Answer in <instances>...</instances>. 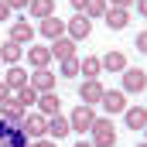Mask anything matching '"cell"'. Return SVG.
<instances>
[{"mask_svg":"<svg viewBox=\"0 0 147 147\" xmlns=\"http://www.w3.org/2000/svg\"><path fill=\"white\" fill-rule=\"evenodd\" d=\"M137 3V10H140V17H147V0H134Z\"/></svg>","mask_w":147,"mask_h":147,"instance_id":"obj_32","label":"cell"},{"mask_svg":"<svg viewBox=\"0 0 147 147\" xmlns=\"http://www.w3.org/2000/svg\"><path fill=\"white\" fill-rule=\"evenodd\" d=\"M99 62H103L106 72H123V69H127V55H123V51H113V48L99 58Z\"/></svg>","mask_w":147,"mask_h":147,"instance_id":"obj_21","label":"cell"},{"mask_svg":"<svg viewBox=\"0 0 147 147\" xmlns=\"http://www.w3.org/2000/svg\"><path fill=\"white\" fill-rule=\"evenodd\" d=\"M38 34L48 38V41H58V38H65V21L62 17H45V21H38Z\"/></svg>","mask_w":147,"mask_h":147,"instance_id":"obj_5","label":"cell"},{"mask_svg":"<svg viewBox=\"0 0 147 147\" xmlns=\"http://www.w3.org/2000/svg\"><path fill=\"white\" fill-rule=\"evenodd\" d=\"M0 58L7 62V65H21V58H24V45H17V41H3V48H0Z\"/></svg>","mask_w":147,"mask_h":147,"instance_id":"obj_18","label":"cell"},{"mask_svg":"<svg viewBox=\"0 0 147 147\" xmlns=\"http://www.w3.org/2000/svg\"><path fill=\"white\" fill-rule=\"evenodd\" d=\"M38 92H55V72L51 69H34V75L28 79Z\"/></svg>","mask_w":147,"mask_h":147,"instance_id":"obj_15","label":"cell"},{"mask_svg":"<svg viewBox=\"0 0 147 147\" xmlns=\"http://www.w3.org/2000/svg\"><path fill=\"white\" fill-rule=\"evenodd\" d=\"M75 45L79 41H72V38H58V41H51V58H58V62H69V58H75Z\"/></svg>","mask_w":147,"mask_h":147,"instance_id":"obj_13","label":"cell"},{"mask_svg":"<svg viewBox=\"0 0 147 147\" xmlns=\"http://www.w3.org/2000/svg\"><path fill=\"white\" fill-rule=\"evenodd\" d=\"M65 34L72 38V41H86V38L92 34V21L86 14H75L72 21H65Z\"/></svg>","mask_w":147,"mask_h":147,"instance_id":"obj_3","label":"cell"},{"mask_svg":"<svg viewBox=\"0 0 147 147\" xmlns=\"http://www.w3.org/2000/svg\"><path fill=\"white\" fill-rule=\"evenodd\" d=\"M21 130H24L31 140H41V137L48 134V116H45V113H24V120H21Z\"/></svg>","mask_w":147,"mask_h":147,"instance_id":"obj_2","label":"cell"},{"mask_svg":"<svg viewBox=\"0 0 147 147\" xmlns=\"http://www.w3.org/2000/svg\"><path fill=\"white\" fill-rule=\"evenodd\" d=\"M147 89V72L144 69H123V92H144Z\"/></svg>","mask_w":147,"mask_h":147,"instance_id":"obj_6","label":"cell"},{"mask_svg":"<svg viewBox=\"0 0 147 147\" xmlns=\"http://www.w3.org/2000/svg\"><path fill=\"white\" fill-rule=\"evenodd\" d=\"M99 106L110 113V116H113V113H123V110H127V92H123V89H106L103 99H99Z\"/></svg>","mask_w":147,"mask_h":147,"instance_id":"obj_8","label":"cell"},{"mask_svg":"<svg viewBox=\"0 0 147 147\" xmlns=\"http://www.w3.org/2000/svg\"><path fill=\"white\" fill-rule=\"evenodd\" d=\"M58 75H65V79L79 75V58H69V62H62V65H58Z\"/></svg>","mask_w":147,"mask_h":147,"instance_id":"obj_25","label":"cell"},{"mask_svg":"<svg viewBox=\"0 0 147 147\" xmlns=\"http://www.w3.org/2000/svg\"><path fill=\"white\" fill-rule=\"evenodd\" d=\"M103 92H106V89H103L99 79H86V82L79 86V99H82L86 106H96V103L103 99Z\"/></svg>","mask_w":147,"mask_h":147,"instance_id":"obj_7","label":"cell"},{"mask_svg":"<svg viewBox=\"0 0 147 147\" xmlns=\"http://www.w3.org/2000/svg\"><path fill=\"white\" fill-rule=\"evenodd\" d=\"M28 79H31V72H24L21 65H7V72H3V82H7V89H10V92L24 89V86H28Z\"/></svg>","mask_w":147,"mask_h":147,"instance_id":"obj_11","label":"cell"},{"mask_svg":"<svg viewBox=\"0 0 147 147\" xmlns=\"http://www.w3.org/2000/svg\"><path fill=\"white\" fill-rule=\"evenodd\" d=\"M24 55H28L31 69H48V62H51V48H41V45H28Z\"/></svg>","mask_w":147,"mask_h":147,"instance_id":"obj_14","label":"cell"},{"mask_svg":"<svg viewBox=\"0 0 147 147\" xmlns=\"http://www.w3.org/2000/svg\"><path fill=\"white\" fill-rule=\"evenodd\" d=\"M14 96H17V103H21V106H24V110H28V106H38V96H41V92H38L34 86H31V82H28V86H24V89H17V92H14Z\"/></svg>","mask_w":147,"mask_h":147,"instance_id":"obj_23","label":"cell"},{"mask_svg":"<svg viewBox=\"0 0 147 147\" xmlns=\"http://www.w3.org/2000/svg\"><path fill=\"white\" fill-rule=\"evenodd\" d=\"M75 147H92V140H79V144H75Z\"/></svg>","mask_w":147,"mask_h":147,"instance_id":"obj_34","label":"cell"},{"mask_svg":"<svg viewBox=\"0 0 147 147\" xmlns=\"http://www.w3.org/2000/svg\"><path fill=\"white\" fill-rule=\"evenodd\" d=\"M99 72H103V62H99L96 55L79 58V75H86V79H99Z\"/></svg>","mask_w":147,"mask_h":147,"instance_id":"obj_19","label":"cell"},{"mask_svg":"<svg viewBox=\"0 0 147 147\" xmlns=\"http://www.w3.org/2000/svg\"><path fill=\"white\" fill-rule=\"evenodd\" d=\"M7 96H14V92H10V89H7V82H3V79H0V103H3V99H7Z\"/></svg>","mask_w":147,"mask_h":147,"instance_id":"obj_29","label":"cell"},{"mask_svg":"<svg viewBox=\"0 0 147 147\" xmlns=\"http://www.w3.org/2000/svg\"><path fill=\"white\" fill-rule=\"evenodd\" d=\"M58 110H62V99H58L55 92H41V96H38V113H45V116H55Z\"/></svg>","mask_w":147,"mask_h":147,"instance_id":"obj_20","label":"cell"},{"mask_svg":"<svg viewBox=\"0 0 147 147\" xmlns=\"http://www.w3.org/2000/svg\"><path fill=\"white\" fill-rule=\"evenodd\" d=\"M0 65H3V58H0Z\"/></svg>","mask_w":147,"mask_h":147,"instance_id":"obj_36","label":"cell"},{"mask_svg":"<svg viewBox=\"0 0 147 147\" xmlns=\"http://www.w3.org/2000/svg\"><path fill=\"white\" fill-rule=\"evenodd\" d=\"M28 10H31V17H34V21H45V17H51V14H55V0H31V3H28Z\"/></svg>","mask_w":147,"mask_h":147,"instance_id":"obj_22","label":"cell"},{"mask_svg":"<svg viewBox=\"0 0 147 147\" xmlns=\"http://www.w3.org/2000/svg\"><path fill=\"white\" fill-rule=\"evenodd\" d=\"M69 123H72V130L86 134V130L96 123V110H92V106H86V103H79V106L72 110V116H69Z\"/></svg>","mask_w":147,"mask_h":147,"instance_id":"obj_4","label":"cell"},{"mask_svg":"<svg viewBox=\"0 0 147 147\" xmlns=\"http://www.w3.org/2000/svg\"><path fill=\"white\" fill-rule=\"evenodd\" d=\"M31 147H58V144H55V140H45V137H41V140H34Z\"/></svg>","mask_w":147,"mask_h":147,"instance_id":"obj_31","label":"cell"},{"mask_svg":"<svg viewBox=\"0 0 147 147\" xmlns=\"http://www.w3.org/2000/svg\"><path fill=\"white\" fill-rule=\"evenodd\" d=\"M137 147H147V144H137Z\"/></svg>","mask_w":147,"mask_h":147,"instance_id":"obj_35","label":"cell"},{"mask_svg":"<svg viewBox=\"0 0 147 147\" xmlns=\"http://www.w3.org/2000/svg\"><path fill=\"white\" fill-rule=\"evenodd\" d=\"M10 14H14V10H10V3H7V0H0V21H10Z\"/></svg>","mask_w":147,"mask_h":147,"instance_id":"obj_26","label":"cell"},{"mask_svg":"<svg viewBox=\"0 0 147 147\" xmlns=\"http://www.w3.org/2000/svg\"><path fill=\"white\" fill-rule=\"evenodd\" d=\"M103 21H106V28H110V31H123V28L130 24V14H127L123 7H110V10L103 14Z\"/></svg>","mask_w":147,"mask_h":147,"instance_id":"obj_16","label":"cell"},{"mask_svg":"<svg viewBox=\"0 0 147 147\" xmlns=\"http://www.w3.org/2000/svg\"><path fill=\"white\" fill-rule=\"evenodd\" d=\"M137 48H140V51L147 55V31H144V34H137Z\"/></svg>","mask_w":147,"mask_h":147,"instance_id":"obj_28","label":"cell"},{"mask_svg":"<svg viewBox=\"0 0 147 147\" xmlns=\"http://www.w3.org/2000/svg\"><path fill=\"white\" fill-rule=\"evenodd\" d=\"M72 7L79 10V14H82V10H86V0H72Z\"/></svg>","mask_w":147,"mask_h":147,"instance_id":"obj_33","label":"cell"},{"mask_svg":"<svg viewBox=\"0 0 147 147\" xmlns=\"http://www.w3.org/2000/svg\"><path fill=\"white\" fill-rule=\"evenodd\" d=\"M69 134H72V123H69V116H62V113L48 116V137H51V140H62V137H69Z\"/></svg>","mask_w":147,"mask_h":147,"instance_id":"obj_12","label":"cell"},{"mask_svg":"<svg viewBox=\"0 0 147 147\" xmlns=\"http://www.w3.org/2000/svg\"><path fill=\"white\" fill-rule=\"evenodd\" d=\"M106 10H110V3H106V0H86V10H82V14H86L89 21H96V17H103Z\"/></svg>","mask_w":147,"mask_h":147,"instance_id":"obj_24","label":"cell"},{"mask_svg":"<svg viewBox=\"0 0 147 147\" xmlns=\"http://www.w3.org/2000/svg\"><path fill=\"white\" fill-rule=\"evenodd\" d=\"M7 3H10V10H24V7H28L31 0H7Z\"/></svg>","mask_w":147,"mask_h":147,"instance_id":"obj_27","label":"cell"},{"mask_svg":"<svg viewBox=\"0 0 147 147\" xmlns=\"http://www.w3.org/2000/svg\"><path fill=\"white\" fill-rule=\"evenodd\" d=\"M144 134H147V127H144Z\"/></svg>","mask_w":147,"mask_h":147,"instance_id":"obj_37","label":"cell"},{"mask_svg":"<svg viewBox=\"0 0 147 147\" xmlns=\"http://www.w3.org/2000/svg\"><path fill=\"white\" fill-rule=\"evenodd\" d=\"M123 123H127L130 130H144L147 127V110L144 106H127V110H123Z\"/></svg>","mask_w":147,"mask_h":147,"instance_id":"obj_17","label":"cell"},{"mask_svg":"<svg viewBox=\"0 0 147 147\" xmlns=\"http://www.w3.org/2000/svg\"><path fill=\"white\" fill-rule=\"evenodd\" d=\"M0 120H7V123L21 127V120H24V106L17 103V96H7V99L0 103Z\"/></svg>","mask_w":147,"mask_h":147,"instance_id":"obj_9","label":"cell"},{"mask_svg":"<svg viewBox=\"0 0 147 147\" xmlns=\"http://www.w3.org/2000/svg\"><path fill=\"white\" fill-rule=\"evenodd\" d=\"M106 3H110V7H123V10H127V7H130L134 0H106Z\"/></svg>","mask_w":147,"mask_h":147,"instance_id":"obj_30","label":"cell"},{"mask_svg":"<svg viewBox=\"0 0 147 147\" xmlns=\"http://www.w3.org/2000/svg\"><path fill=\"white\" fill-rule=\"evenodd\" d=\"M10 41H17V45H34V28H31V21H14L10 24Z\"/></svg>","mask_w":147,"mask_h":147,"instance_id":"obj_10","label":"cell"},{"mask_svg":"<svg viewBox=\"0 0 147 147\" xmlns=\"http://www.w3.org/2000/svg\"><path fill=\"white\" fill-rule=\"evenodd\" d=\"M89 134H92V147H116V130H113V120L106 116H96Z\"/></svg>","mask_w":147,"mask_h":147,"instance_id":"obj_1","label":"cell"}]
</instances>
